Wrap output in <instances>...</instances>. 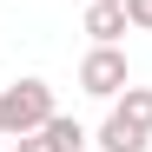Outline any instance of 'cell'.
<instances>
[{
  "instance_id": "obj_1",
  "label": "cell",
  "mask_w": 152,
  "mask_h": 152,
  "mask_svg": "<svg viewBox=\"0 0 152 152\" xmlns=\"http://www.w3.org/2000/svg\"><path fill=\"white\" fill-rule=\"evenodd\" d=\"M53 86L46 80H13V86H0V139H27L40 132L46 119H53Z\"/></svg>"
},
{
  "instance_id": "obj_2",
  "label": "cell",
  "mask_w": 152,
  "mask_h": 152,
  "mask_svg": "<svg viewBox=\"0 0 152 152\" xmlns=\"http://www.w3.org/2000/svg\"><path fill=\"white\" fill-rule=\"evenodd\" d=\"M132 86V66H126V46H93L80 60V93L86 99H119Z\"/></svg>"
},
{
  "instance_id": "obj_3",
  "label": "cell",
  "mask_w": 152,
  "mask_h": 152,
  "mask_svg": "<svg viewBox=\"0 0 152 152\" xmlns=\"http://www.w3.org/2000/svg\"><path fill=\"white\" fill-rule=\"evenodd\" d=\"M126 27H132V20H126L119 0H86V33H93V46H119Z\"/></svg>"
},
{
  "instance_id": "obj_4",
  "label": "cell",
  "mask_w": 152,
  "mask_h": 152,
  "mask_svg": "<svg viewBox=\"0 0 152 152\" xmlns=\"http://www.w3.org/2000/svg\"><path fill=\"white\" fill-rule=\"evenodd\" d=\"M93 145H99V152H145L152 132H145V126H132V119H119V113H106V126L93 132Z\"/></svg>"
},
{
  "instance_id": "obj_5",
  "label": "cell",
  "mask_w": 152,
  "mask_h": 152,
  "mask_svg": "<svg viewBox=\"0 0 152 152\" xmlns=\"http://www.w3.org/2000/svg\"><path fill=\"white\" fill-rule=\"evenodd\" d=\"M113 113H119V119H132V126H145V132H152V86H126V93L113 99Z\"/></svg>"
},
{
  "instance_id": "obj_6",
  "label": "cell",
  "mask_w": 152,
  "mask_h": 152,
  "mask_svg": "<svg viewBox=\"0 0 152 152\" xmlns=\"http://www.w3.org/2000/svg\"><path fill=\"white\" fill-rule=\"evenodd\" d=\"M13 145H20V152H60V139L46 132V126H40V132H27V139H13Z\"/></svg>"
},
{
  "instance_id": "obj_7",
  "label": "cell",
  "mask_w": 152,
  "mask_h": 152,
  "mask_svg": "<svg viewBox=\"0 0 152 152\" xmlns=\"http://www.w3.org/2000/svg\"><path fill=\"white\" fill-rule=\"evenodd\" d=\"M126 20H132L139 33H152V0H126Z\"/></svg>"
},
{
  "instance_id": "obj_8",
  "label": "cell",
  "mask_w": 152,
  "mask_h": 152,
  "mask_svg": "<svg viewBox=\"0 0 152 152\" xmlns=\"http://www.w3.org/2000/svg\"><path fill=\"white\" fill-rule=\"evenodd\" d=\"M7 152H20V145H13V139H7Z\"/></svg>"
},
{
  "instance_id": "obj_9",
  "label": "cell",
  "mask_w": 152,
  "mask_h": 152,
  "mask_svg": "<svg viewBox=\"0 0 152 152\" xmlns=\"http://www.w3.org/2000/svg\"><path fill=\"white\" fill-rule=\"evenodd\" d=\"M119 7H126V0H119Z\"/></svg>"
}]
</instances>
